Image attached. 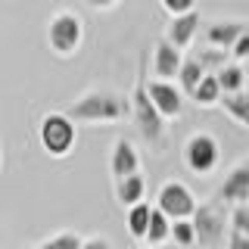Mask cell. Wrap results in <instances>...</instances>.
<instances>
[{
    "mask_svg": "<svg viewBox=\"0 0 249 249\" xmlns=\"http://www.w3.org/2000/svg\"><path fill=\"white\" fill-rule=\"evenodd\" d=\"M128 100H122L119 93L106 90H88L66 109L69 122H84V124H100V122H119L128 115Z\"/></svg>",
    "mask_w": 249,
    "mask_h": 249,
    "instance_id": "6da1fadb",
    "label": "cell"
},
{
    "mask_svg": "<svg viewBox=\"0 0 249 249\" xmlns=\"http://www.w3.org/2000/svg\"><path fill=\"white\" fill-rule=\"evenodd\" d=\"M84 41V22L72 10H59L47 25V44L56 56H75Z\"/></svg>",
    "mask_w": 249,
    "mask_h": 249,
    "instance_id": "7a4b0ae2",
    "label": "cell"
},
{
    "mask_svg": "<svg viewBox=\"0 0 249 249\" xmlns=\"http://www.w3.org/2000/svg\"><path fill=\"white\" fill-rule=\"evenodd\" d=\"M37 137H41V146L47 150V156L62 159V156L75 150L78 131H75V122L66 119V112H47L37 124Z\"/></svg>",
    "mask_w": 249,
    "mask_h": 249,
    "instance_id": "3957f363",
    "label": "cell"
},
{
    "mask_svg": "<svg viewBox=\"0 0 249 249\" xmlns=\"http://www.w3.org/2000/svg\"><path fill=\"white\" fill-rule=\"evenodd\" d=\"M128 106H131V115H134V124H137L140 137L150 140V143H162V140H165V119L156 112V106L150 103L146 88L140 81L134 84V90H131Z\"/></svg>",
    "mask_w": 249,
    "mask_h": 249,
    "instance_id": "277c9868",
    "label": "cell"
},
{
    "mask_svg": "<svg viewBox=\"0 0 249 249\" xmlns=\"http://www.w3.org/2000/svg\"><path fill=\"white\" fill-rule=\"evenodd\" d=\"M196 196H193L190 187H184L181 181H168L159 187L156 193V209L168 218V221H190L196 212Z\"/></svg>",
    "mask_w": 249,
    "mask_h": 249,
    "instance_id": "5b68a950",
    "label": "cell"
},
{
    "mask_svg": "<svg viewBox=\"0 0 249 249\" xmlns=\"http://www.w3.org/2000/svg\"><path fill=\"white\" fill-rule=\"evenodd\" d=\"M218 159H221V146H218V140L212 134H193L187 137L184 143V165L193 171V175H202L206 178L209 171H215Z\"/></svg>",
    "mask_w": 249,
    "mask_h": 249,
    "instance_id": "8992f818",
    "label": "cell"
},
{
    "mask_svg": "<svg viewBox=\"0 0 249 249\" xmlns=\"http://www.w3.org/2000/svg\"><path fill=\"white\" fill-rule=\"evenodd\" d=\"M190 224H193V231H196V246H202V249H218V243L224 240V215L215 202L196 206Z\"/></svg>",
    "mask_w": 249,
    "mask_h": 249,
    "instance_id": "52a82bcc",
    "label": "cell"
},
{
    "mask_svg": "<svg viewBox=\"0 0 249 249\" xmlns=\"http://www.w3.org/2000/svg\"><path fill=\"white\" fill-rule=\"evenodd\" d=\"M143 88H146L150 103L156 106V112H159L165 122L181 119V112H184V93L178 90V84H168V81H146Z\"/></svg>",
    "mask_w": 249,
    "mask_h": 249,
    "instance_id": "ba28073f",
    "label": "cell"
},
{
    "mask_svg": "<svg viewBox=\"0 0 249 249\" xmlns=\"http://www.w3.org/2000/svg\"><path fill=\"white\" fill-rule=\"evenodd\" d=\"M181 62H184V56H181V50H175L165 37L162 41H156V47H153V81H178V72H181Z\"/></svg>",
    "mask_w": 249,
    "mask_h": 249,
    "instance_id": "9c48e42d",
    "label": "cell"
},
{
    "mask_svg": "<svg viewBox=\"0 0 249 249\" xmlns=\"http://www.w3.org/2000/svg\"><path fill=\"white\" fill-rule=\"evenodd\" d=\"M218 196L231 206H246L249 202V162L243 165H233L228 175H224L221 187H218Z\"/></svg>",
    "mask_w": 249,
    "mask_h": 249,
    "instance_id": "30bf717a",
    "label": "cell"
},
{
    "mask_svg": "<svg viewBox=\"0 0 249 249\" xmlns=\"http://www.w3.org/2000/svg\"><path fill=\"white\" fill-rule=\"evenodd\" d=\"M109 171H112L115 181H124V178H131V175H140V156H137L134 143H131L128 137L115 140L112 156H109Z\"/></svg>",
    "mask_w": 249,
    "mask_h": 249,
    "instance_id": "8fae6325",
    "label": "cell"
},
{
    "mask_svg": "<svg viewBox=\"0 0 249 249\" xmlns=\"http://www.w3.org/2000/svg\"><path fill=\"white\" fill-rule=\"evenodd\" d=\"M249 28V22L246 19H218L212 22V25L206 28V41L215 47V50H224V53H231V47L240 41V35Z\"/></svg>",
    "mask_w": 249,
    "mask_h": 249,
    "instance_id": "7c38bea8",
    "label": "cell"
},
{
    "mask_svg": "<svg viewBox=\"0 0 249 249\" xmlns=\"http://www.w3.org/2000/svg\"><path fill=\"white\" fill-rule=\"evenodd\" d=\"M196 28H199V10H193V13L181 16V19H171L165 41L175 47V50H184V47L193 44V37H196Z\"/></svg>",
    "mask_w": 249,
    "mask_h": 249,
    "instance_id": "4fadbf2b",
    "label": "cell"
},
{
    "mask_svg": "<svg viewBox=\"0 0 249 249\" xmlns=\"http://www.w3.org/2000/svg\"><path fill=\"white\" fill-rule=\"evenodd\" d=\"M115 196H119L122 206H128V209H134L140 206V202H146V181H143V175H131V178H124V181H115Z\"/></svg>",
    "mask_w": 249,
    "mask_h": 249,
    "instance_id": "5bb4252c",
    "label": "cell"
},
{
    "mask_svg": "<svg viewBox=\"0 0 249 249\" xmlns=\"http://www.w3.org/2000/svg\"><path fill=\"white\" fill-rule=\"evenodd\" d=\"M215 81L221 88V97H231V93H243V84H246V69L240 62H228L224 69L215 72Z\"/></svg>",
    "mask_w": 249,
    "mask_h": 249,
    "instance_id": "9a60e30c",
    "label": "cell"
},
{
    "mask_svg": "<svg viewBox=\"0 0 249 249\" xmlns=\"http://www.w3.org/2000/svg\"><path fill=\"white\" fill-rule=\"evenodd\" d=\"M202 78H206V72L199 69V62L193 59V56H184L181 72H178V90H181V93H190V97H193V90L199 88Z\"/></svg>",
    "mask_w": 249,
    "mask_h": 249,
    "instance_id": "2e32d148",
    "label": "cell"
},
{
    "mask_svg": "<svg viewBox=\"0 0 249 249\" xmlns=\"http://www.w3.org/2000/svg\"><path fill=\"white\" fill-rule=\"evenodd\" d=\"M221 103V109L231 115L237 124H243V128H249V93H231V97H221L218 100Z\"/></svg>",
    "mask_w": 249,
    "mask_h": 249,
    "instance_id": "e0dca14e",
    "label": "cell"
},
{
    "mask_svg": "<svg viewBox=\"0 0 249 249\" xmlns=\"http://www.w3.org/2000/svg\"><path fill=\"white\" fill-rule=\"evenodd\" d=\"M150 215H153V206H150V202H140V206L128 209V233H131L134 240H146Z\"/></svg>",
    "mask_w": 249,
    "mask_h": 249,
    "instance_id": "ac0fdd59",
    "label": "cell"
},
{
    "mask_svg": "<svg viewBox=\"0 0 249 249\" xmlns=\"http://www.w3.org/2000/svg\"><path fill=\"white\" fill-rule=\"evenodd\" d=\"M190 56L199 62V69L206 75H215L218 69L228 66V53H224V50H212V47H199V50H193Z\"/></svg>",
    "mask_w": 249,
    "mask_h": 249,
    "instance_id": "d6986e66",
    "label": "cell"
},
{
    "mask_svg": "<svg viewBox=\"0 0 249 249\" xmlns=\"http://www.w3.org/2000/svg\"><path fill=\"white\" fill-rule=\"evenodd\" d=\"M165 240H171V221H168V218H165V215L159 212V209L153 206L150 228H146V243L159 246V243H165Z\"/></svg>",
    "mask_w": 249,
    "mask_h": 249,
    "instance_id": "ffe728a7",
    "label": "cell"
},
{
    "mask_svg": "<svg viewBox=\"0 0 249 249\" xmlns=\"http://www.w3.org/2000/svg\"><path fill=\"white\" fill-rule=\"evenodd\" d=\"M218 100H221V88H218V81H215V75H206L199 81V88L193 90V103L196 106H212V103H218Z\"/></svg>",
    "mask_w": 249,
    "mask_h": 249,
    "instance_id": "44dd1931",
    "label": "cell"
},
{
    "mask_svg": "<svg viewBox=\"0 0 249 249\" xmlns=\"http://www.w3.org/2000/svg\"><path fill=\"white\" fill-rule=\"evenodd\" d=\"M84 240L78 237L75 231H59V233H53V237H47L37 249H81Z\"/></svg>",
    "mask_w": 249,
    "mask_h": 249,
    "instance_id": "7402d4cb",
    "label": "cell"
},
{
    "mask_svg": "<svg viewBox=\"0 0 249 249\" xmlns=\"http://www.w3.org/2000/svg\"><path fill=\"white\" fill-rule=\"evenodd\" d=\"M171 240L181 249H190L196 246V231H193L190 221H171Z\"/></svg>",
    "mask_w": 249,
    "mask_h": 249,
    "instance_id": "603a6c76",
    "label": "cell"
},
{
    "mask_svg": "<svg viewBox=\"0 0 249 249\" xmlns=\"http://www.w3.org/2000/svg\"><path fill=\"white\" fill-rule=\"evenodd\" d=\"M231 231L249 237V206H233L231 209Z\"/></svg>",
    "mask_w": 249,
    "mask_h": 249,
    "instance_id": "cb8c5ba5",
    "label": "cell"
},
{
    "mask_svg": "<svg viewBox=\"0 0 249 249\" xmlns=\"http://www.w3.org/2000/svg\"><path fill=\"white\" fill-rule=\"evenodd\" d=\"M162 10H165L171 19H181V16L196 10V3H193V0H162Z\"/></svg>",
    "mask_w": 249,
    "mask_h": 249,
    "instance_id": "d4e9b609",
    "label": "cell"
},
{
    "mask_svg": "<svg viewBox=\"0 0 249 249\" xmlns=\"http://www.w3.org/2000/svg\"><path fill=\"white\" fill-rule=\"evenodd\" d=\"M231 56L237 59V62H240V59H249V28L240 35V41L231 47Z\"/></svg>",
    "mask_w": 249,
    "mask_h": 249,
    "instance_id": "484cf974",
    "label": "cell"
},
{
    "mask_svg": "<svg viewBox=\"0 0 249 249\" xmlns=\"http://www.w3.org/2000/svg\"><path fill=\"white\" fill-rule=\"evenodd\" d=\"M228 249H249V237H243V233H237V231H231Z\"/></svg>",
    "mask_w": 249,
    "mask_h": 249,
    "instance_id": "4316f807",
    "label": "cell"
},
{
    "mask_svg": "<svg viewBox=\"0 0 249 249\" xmlns=\"http://www.w3.org/2000/svg\"><path fill=\"white\" fill-rule=\"evenodd\" d=\"M81 249H112V246H109L106 237H90V240H84V243H81Z\"/></svg>",
    "mask_w": 249,
    "mask_h": 249,
    "instance_id": "83f0119b",
    "label": "cell"
},
{
    "mask_svg": "<svg viewBox=\"0 0 249 249\" xmlns=\"http://www.w3.org/2000/svg\"><path fill=\"white\" fill-rule=\"evenodd\" d=\"M246 81H249V69H246Z\"/></svg>",
    "mask_w": 249,
    "mask_h": 249,
    "instance_id": "f1b7e54d",
    "label": "cell"
},
{
    "mask_svg": "<svg viewBox=\"0 0 249 249\" xmlns=\"http://www.w3.org/2000/svg\"><path fill=\"white\" fill-rule=\"evenodd\" d=\"M28 249H37V246H28Z\"/></svg>",
    "mask_w": 249,
    "mask_h": 249,
    "instance_id": "f546056e",
    "label": "cell"
}]
</instances>
